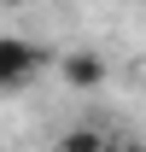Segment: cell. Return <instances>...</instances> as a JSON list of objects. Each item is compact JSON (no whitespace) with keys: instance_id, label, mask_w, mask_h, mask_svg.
<instances>
[{"instance_id":"obj_1","label":"cell","mask_w":146,"mask_h":152,"mask_svg":"<svg viewBox=\"0 0 146 152\" xmlns=\"http://www.w3.org/2000/svg\"><path fill=\"white\" fill-rule=\"evenodd\" d=\"M53 64V53L29 35H0V94H23L29 82H41V70Z\"/></svg>"},{"instance_id":"obj_2","label":"cell","mask_w":146,"mask_h":152,"mask_svg":"<svg viewBox=\"0 0 146 152\" xmlns=\"http://www.w3.org/2000/svg\"><path fill=\"white\" fill-rule=\"evenodd\" d=\"M58 76H64L70 88L88 94V88H99L111 70H105V58H99V53H58Z\"/></svg>"},{"instance_id":"obj_3","label":"cell","mask_w":146,"mask_h":152,"mask_svg":"<svg viewBox=\"0 0 146 152\" xmlns=\"http://www.w3.org/2000/svg\"><path fill=\"white\" fill-rule=\"evenodd\" d=\"M105 146H111V140L99 129H70L64 140H58V152H105Z\"/></svg>"},{"instance_id":"obj_4","label":"cell","mask_w":146,"mask_h":152,"mask_svg":"<svg viewBox=\"0 0 146 152\" xmlns=\"http://www.w3.org/2000/svg\"><path fill=\"white\" fill-rule=\"evenodd\" d=\"M105 152H134V146H105Z\"/></svg>"}]
</instances>
